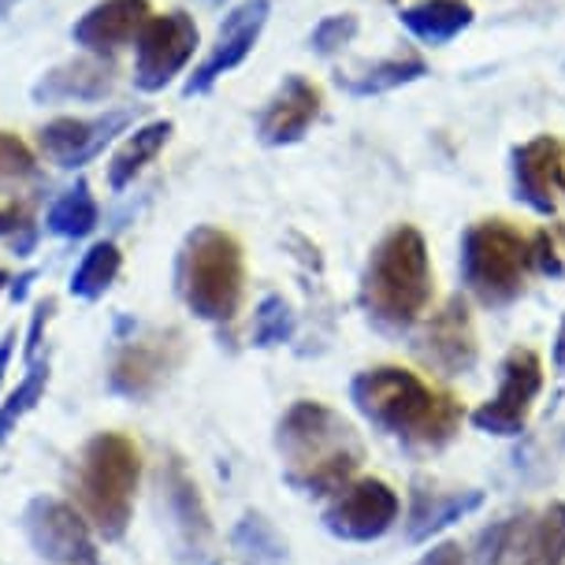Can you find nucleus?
Returning a JSON list of instances; mask_svg holds the SVG:
<instances>
[{"label": "nucleus", "mask_w": 565, "mask_h": 565, "mask_svg": "<svg viewBox=\"0 0 565 565\" xmlns=\"http://www.w3.org/2000/svg\"><path fill=\"white\" fill-rule=\"evenodd\" d=\"M15 4H19V0H0V23H4V15L12 12Z\"/></svg>", "instance_id": "obj_39"}, {"label": "nucleus", "mask_w": 565, "mask_h": 565, "mask_svg": "<svg viewBox=\"0 0 565 565\" xmlns=\"http://www.w3.org/2000/svg\"><path fill=\"white\" fill-rule=\"evenodd\" d=\"M38 279V271H23V276H15L12 282H8V290H12V301H26L30 295V282Z\"/></svg>", "instance_id": "obj_37"}, {"label": "nucleus", "mask_w": 565, "mask_h": 565, "mask_svg": "<svg viewBox=\"0 0 565 565\" xmlns=\"http://www.w3.org/2000/svg\"><path fill=\"white\" fill-rule=\"evenodd\" d=\"M353 34H358V15H328L312 26L309 49L317 56H335L353 42Z\"/></svg>", "instance_id": "obj_31"}, {"label": "nucleus", "mask_w": 565, "mask_h": 565, "mask_svg": "<svg viewBox=\"0 0 565 565\" xmlns=\"http://www.w3.org/2000/svg\"><path fill=\"white\" fill-rule=\"evenodd\" d=\"M398 510H402V502L391 483H383L376 477L350 480L347 488H339L331 494V502L324 510V529L335 540L372 543L395 529Z\"/></svg>", "instance_id": "obj_10"}, {"label": "nucleus", "mask_w": 565, "mask_h": 565, "mask_svg": "<svg viewBox=\"0 0 565 565\" xmlns=\"http://www.w3.org/2000/svg\"><path fill=\"white\" fill-rule=\"evenodd\" d=\"M417 353L424 358V365H431L443 376H466V372L477 369L480 347H477V328H472L466 298H450L424 324L417 339Z\"/></svg>", "instance_id": "obj_16"}, {"label": "nucleus", "mask_w": 565, "mask_h": 565, "mask_svg": "<svg viewBox=\"0 0 565 565\" xmlns=\"http://www.w3.org/2000/svg\"><path fill=\"white\" fill-rule=\"evenodd\" d=\"M413 565H466V554H461L458 543H439V547L424 551Z\"/></svg>", "instance_id": "obj_34"}, {"label": "nucleus", "mask_w": 565, "mask_h": 565, "mask_svg": "<svg viewBox=\"0 0 565 565\" xmlns=\"http://www.w3.org/2000/svg\"><path fill=\"white\" fill-rule=\"evenodd\" d=\"M183 361V335L179 331H153L146 339H130L116 353L113 372H108V391L119 398H149L160 391L171 372Z\"/></svg>", "instance_id": "obj_12"}, {"label": "nucleus", "mask_w": 565, "mask_h": 565, "mask_svg": "<svg viewBox=\"0 0 565 565\" xmlns=\"http://www.w3.org/2000/svg\"><path fill=\"white\" fill-rule=\"evenodd\" d=\"M179 298L198 320L227 324L238 317L246 295V260L235 235L220 227H194L179 249L175 265Z\"/></svg>", "instance_id": "obj_5"}, {"label": "nucleus", "mask_w": 565, "mask_h": 565, "mask_svg": "<svg viewBox=\"0 0 565 565\" xmlns=\"http://www.w3.org/2000/svg\"><path fill=\"white\" fill-rule=\"evenodd\" d=\"M160 488H164V499H168V510L175 518V529L183 532L186 547H205V540L212 536V521H209V510L201 502V491L198 483L190 480V472L183 469L179 458H168L164 472H160Z\"/></svg>", "instance_id": "obj_20"}, {"label": "nucleus", "mask_w": 565, "mask_h": 565, "mask_svg": "<svg viewBox=\"0 0 565 565\" xmlns=\"http://www.w3.org/2000/svg\"><path fill=\"white\" fill-rule=\"evenodd\" d=\"M130 124H135L130 108H116V113H105L94 119L60 116L38 130V146H42V153L53 160L56 168L75 171V168H86L89 160H94L116 135H124Z\"/></svg>", "instance_id": "obj_15"}, {"label": "nucleus", "mask_w": 565, "mask_h": 565, "mask_svg": "<svg viewBox=\"0 0 565 565\" xmlns=\"http://www.w3.org/2000/svg\"><path fill=\"white\" fill-rule=\"evenodd\" d=\"M198 49V23L186 12L153 15L135 42V86L141 94H160L179 75Z\"/></svg>", "instance_id": "obj_11"}, {"label": "nucleus", "mask_w": 565, "mask_h": 565, "mask_svg": "<svg viewBox=\"0 0 565 565\" xmlns=\"http://www.w3.org/2000/svg\"><path fill=\"white\" fill-rule=\"evenodd\" d=\"M562 238H565V227H562Z\"/></svg>", "instance_id": "obj_42"}, {"label": "nucleus", "mask_w": 565, "mask_h": 565, "mask_svg": "<svg viewBox=\"0 0 565 565\" xmlns=\"http://www.w3.org/2000/svg\"><path fill=\"white\" fill-rule=\"evenodd\" d=\"M23 227H26V220H23V212H19L15 205L0 209V238L15 235V231H23Z\"/></svg>", "instance_id": "obj_35"}, {"label": "nucleus", "mask_w": 565, "mask_h": 565, "mask_svg": "<svg viewBox=\"0 0 565 565\" xmlns=\"http://www.w3.org/2000/svg\"><path fill=\"white\" fill-rule=\"evenodd\" d=\"M171 130H175V124H171V119H153V124L130 130L124 146L116 149L113 164H108V186H113L116 194L135 183L141 171H146V164H153L160 149L168 146Z\"/></svg>", "instance_id": "obj_23"}, {"label": "nucleus", "mask_w": 565, "mask_h": 565, "mask_svg": "<svg viewBox=\"0 0 565 565\" xmlns=\"http://www.w3.org/2000/svg\"><path fill=\"white\" fill-rule=\"evenodd\" d=\"M361 312L387 335H402L431 306V257L417 227L387 231L365 260L358 287Z\"/></svg>", "instance_id": "obj_3"}, {"label": "nucleus", "mask_w": 565, "mask_h": 565, "mask_svg": "<svg viewBox=\"0 0 565 565\" xmlns=\"http://www.w3.org/2000/svg\"><path fill=\"white\" fill-rule=\"evenodd\" d=\"M119 268H124V254H119L116 242H94L86 249L83 260H78L75 276H71V295L83 298V301H97L105 298V290L113 287Z\"/></svg>", "instance_id": "obj_25"}, {"label": "nucleus", "mask_w": 565, "mask_h": 565, "mask_svg": "<svg viewBox=\"0 0 565 565\" xmlns=\"http://www.w3.org/2000/svg\"><path fill=\"white\" fill-rule=\"evenodd\" d=\"M295 339V309L287 306L279 295L260 298V306L254 312V347H282V342Z\"/></svg>", "instance_id": "obj_29"}, {"label": "nucleus", "mask_w": 565, "mask_h": 565, "mask_svg": "<svg viewBox=\"0 0 565 565\" xmlns=\"http://www.w3.org/2000/svg\"><path fill=\"white\" fill-rule=\"evenodd\" d=\"M428 75V64L420 56H391V60H380V64L365 67L361 75H347V78H335L339 89H347L353 97H380V94H391L398 86H409L417 78Z\"/></svg>", "instance_id": "obj_24"}, {"label": "nucleus", "mask_w": 565, "mask_h": 565, "mask_svg": "<svg viewBox=\"0 0 565 565\" xmlns=\"http://www.w3.org/2000/svg\"><path fill=\"white\" fill-rule=\"evenodd\" d=\"M398 23L424 45H450L461 30L472 26V4L469 0H417L402 8Z\"/></svg>", "instance_id": "obj_21"}, {"label": "nucleus", "mask_w": 565, "mask_h": 565, "mask_svg": "<svg viewBox=\"0 0 565 565\" xmlns=\"http://www.w3.org/2000/svg\"><path fill=\"white\" fill-rule=\"evenodd\" d=\"M502 376H499V391L477 406L472 413V424L483 431V436H521L524 424L532 417V406H536L540 391H543V361L536 350L518 347L507 353L502 361Z\"/></svg>", "instance_id": "obj_8"}, {"label": "nucleus", "mask_w": 565, "mask_h": 565, "mask_svg": "<svg viewBox=\"0 0 565 565\" xmlns=\"http://www.w3.org/2000/svg\"><path fill=\"white\" fill-rule=\"evenodd\" d=\"M15 328L4 331V339H0V387H4V376H8V365H12V353H15Z\"/></svg>", "instance_id": "obj_36"}, {"label": "nucleus", "mask_w": 565, "mask_h": 565, "mask_svg": "<svg viewBox=\"0 0 565 565\" xmlns=\"http://www.w3.org/2000/svg\"><path fill=\"white\" fill-rule=\"evenodd\" d=\"M23 532L34 543V551L42 558L56 565H100L97 558V532L89 529V521L64 499L53 494H38L26 502L23 510Z\"/></svg>", "instance_id": "obj_9"}, {"label": "nucleus", "mask_w": 565, "mask_h": 565, "mask_svg": "<svg viewBox=\"0 0 565 565\" xmlns=\"http://www.w3.org/2000/svg\"><path fill=\"white\" fill-rule=\"evenodd\" d=\"M231 543L254 565H279L287 558V543H282L279 532L271 529V521L260 518V513H246L235 524V532H231Z\"/></svg>", "instance_id": "obj_27"}, {"label": "nucleus", "mask_w": 565, "mask_h": 565, "mask_svg": "<svg viewBox=\"0 0 565 565\" xmlns=\"http://www.w3.org/2000/svg\"><path fill=\"white\" fill-rule=\"evenodd\" d=\"M532 271V238L507 220H480L461 235V282L480 306H513Z\"/></svg>", "instance_id": "obj_6"}, {"label": "nucleus", "mask_w": 565, "mask_h": 565, "mask_svg": "<svg viewBox=\"0 0 565 565\" xmlns=\"http://www.w3.org/2000/svg\"><path fill=\"white\" fill-rule=\"evenodd\" d=\"M554 369L565 372V320H562V328H558V339H554Z\"/></svg>", "instance_id": "obj_38"}, {"label": "nucleus", "mask_w": 565, "mask_h": 565, "mask_svg": "<svg viewBox=\"0 0 565 565\" xmlns=\"http://www.w3.org/2000/svg\"><path fill=\"white\" fill-rule=\"evenodd\" d=\"M97 220H100V209L94 194H89V186L75 183L49 205L45 227L53 231L56 238H86L89 231L97 227Z\"/></svg>", "instance_id": "obj_26"}, {"label": "nucleus", "mask_w": 565, "mask_h": 565, "mask_svg": "<svg viewBox=\"0 0 565 565\" xmlns=\"http://www.w3.org/2000/svg\"><path fill=\"white\" fill-rule=\"evenodd\" d=\"M53 309H56V301H53V298H45V301H38L34 317H30L26 347H23V361H26V365H34L38 353H42V331H45L49 320H53Z\"/></svg>", "instance_id": "obj_32"}, {"label": "nucleus", "mask_w": 565, "mask_h": 565, "mask_svg": "<svg viewBox=\"0 0 565 565\" xmlns=\"http://www.w3.org/2000/svg\"><path fill=\"white\" fill-rule=\"evenodd\" d=\"M268 15H271L268 0H242L238 8H231V12L224 15V23H220V30H216V42H212L209 56L201 60V67L186 78V97L209 94V89L216 86L227 71H235L242 60L254 53Z\"/></svg>", "instance_id": "obj_13"}, {"label": "nucleus", "mask_w": 565, "mask_h": 565, "mask_svg": "<svg viewBox=\"0 0 565 565\" xmlns=\"http://www.w3.org/2000/svg\"><path fill=\"white\" fill-rule=\"evenodd\" d=\"M513 198L540 216H554L565 205V146L558 138L540 135L513 149Z\"/></svg>", "instance_id": "obj_14"}, {"label": "nucleus", "mask_w": 565, "mask_h": 565, "mask_svg": "<svg viewBox=\"0 0 565 565\" xmlns=\"http://www.w3.org/2000/svg\"><path fill=\"white\" fill-rule=\"evenodd\" d=\"M141 480V450L124 431H97L78 454L75 494L78 513L100 540L116 543L127 536V524L135 518V494Z\"/></svg>", "instance_id": "obj_4"}, {"label": "nucleus", "mask_w": 565, "mask_h": 565, "mask_svg": "<svg viewBox=\"0 0 565 565\" xmlns=\"http://www.w3.org/2000/svg\"><path fill=\"white\" fill-rule=\"evenodd\" d=\"M483 507V491L469 488V491H450V494H428L417 491L413 494V513H409V540L424 543L436 532H443L447 524L469 518L472 510Z\"/></svg>", "instance_id": "obj_22"}, {"label": "nucleus", "mask_w": 565, "mask_h": 565, "mask_svg": "<svg viewBox=\"0 0 565 565\" xmlns=\"http://www.w3.org/2000/svg\"><path fill=\"white\" fill-rule=\"evenodd\" d=\"M45 387H49V361H34V365H26V376L19 380V387L0 402V443L12 439L19 420H23L26 413L45 398Z\"/></svg>", "instance_id": "obj_28"}, {"label": "nucleus", "mask_w": 565, "mask_h": 565, "mask_svg": "<svg viewBox=\"0 0 565 565\" xmlns=\"http://www.w3.org/2000/svg\"><path fill=\"white\" fill-rule=\"evenodd\" d=\"M8 282H12V276H8V271L0 268V290H8Z\"/></svg>", "instance_id": "obj_40"}, {"label": "nucleus", "mask_w": 565, "mask_h": 565, "mask_svg": "<svg viewBox=\"0 0 565 565\" xmlns=\"http://www.w3.org/2000/svg\"><path fill=\"white\" fill-rule=\"evenodd\" d=\"M477 565H565V502L491 524L480 536Z\"/></svg>", "instance_id": "obj_7"}, {"label": "nucleus", "mask_w": 565, "mask_h": 565, "mask_svg": "<svg viewBox=\"0 0 565 565\" xmlns=\"http://www.w3.org/2000/svg\"><path fill=\"white\" fill-rule=\"evenodd\" d=\"M282 480L301 494H335L365 461V443L353 424L324 402L301 398L276 424Z\"/></svg>", "instance_id": "obj_2"}, {"label": "nucleus", "mask_w": 565, "mask_h": 565, "mask_svg": "<svg viewBox=\"0 0 565 565\" xmlns=\"http://www.w3.org/2000/svg\"><path fill=\"white\" fill-rule=\"evenodd\" d=\"M320 105H324V97L309 78L287 75L265 105V113L257 116V138L265 146H295L320 119Z\"/></svg>", "instance_id": "obj_18"}, {"label": "nucleus", "mask_w": 565, "mask_h": 565, "mask_svg": "<svg viewBox=\"0 0 565 565\" xmlns=\"http://www.w3.org/2000/svg\"><path fill=\"white\" fill-rule=\"evenodd\" d=\"M149 19H153L149 0H100L71 26V38L89 56H116L119 49L138 42V34L146 30Z\"/></svg>", "instance_id": "obj_17"}, {"label": "nucleus", "mask_w": 565, "mask_h": 565, "mask_svg": "<svg viewBox=\"0 0 565 565\" xmlns=\"http://www.w3.org/2000/svg\"><path fill=\"white\" fill-rule=\"evenodd\" d=\"M205 4H209V8H224L227 0H205Z\"/></svg>", "instance_id": "obj_41"}, {"label": "nucleus", "mask_w": 565, "mask_h": 565, "mask_svg": "<svg viewBox=\"0 0 565 565\" xmlns=\"http://www.w3.org/2000/svg\"><path fill=\"white\" fill-rule=\"evenodd\" d=\"M532 268L543 271V276H562L565 265L558 257V246H554L551 231H540L536 238H532Z\"/></svg>", "instance_id": "obj_33"}, {"label": "nucleus", "mask_w": 565, "mask_h": 565, "mask_svg": "<svg viewBox=\"0 0 565 565\" xmlns=\"http://www.w3.org/2000/svg\"><path fill=\"white\" fill-rule=\"evenodd\" d=\"M34 171L38 164H34V153L26 149V141L0 130V190L26 183V179H34Z\"/></svg>", "instance_id": "obj_30"}, {"label": "nucleus", "mask_w": 565, "mask_h": 565, "mask_svg": "<svg viewBox=\"0 0 565 565\" xmlns=\"http://www.w3.org/2000/svg\"><path fill=\"white\" fill-rule=\"evenodd\" d=\"M116 89V67L108 56H78L45 71L30 89L34 105H64V100H105Z\"/></svg>", "instance_id": "obj_19"}, {"label": "nucleus", "mask_w": 565, "mask_h": 565, "mask_svg": "<svg viewBox=\"0 0 565 565\" xmlns=\"http://www.w3.org/2000/svg\"><path fill=\"white\" fill-rule=\"evenodd\" d=\"M350 402L372 428L409 450H443L461 431L458 398L398 365L358 372L350 383Z\"/></svg>", "instance_id": "obj_1"}]
</instances>
